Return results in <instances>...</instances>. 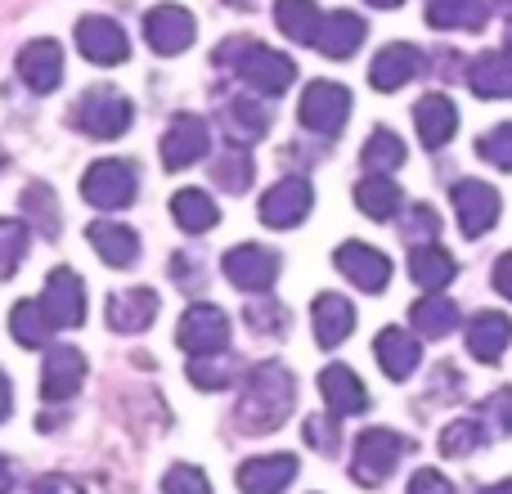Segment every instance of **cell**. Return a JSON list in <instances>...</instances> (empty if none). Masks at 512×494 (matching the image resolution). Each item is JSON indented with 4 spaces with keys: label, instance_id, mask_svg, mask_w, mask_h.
Returning a JSON list of instances; mask_svg holds the SVG:
<instances>
[{
    "label": "cell",
    "instance_id": "obj_1",
    "mask_svg": "<svg viewBox=\"0 0 512 494\" xmlns=\"http://www.w3.org/2000/svg\"><path fill=\"white\" fill-rule=\"evenodd\" d=\"M292 400H297V378L274 360L256 364L248 373V382H243L239 427L243 432H274L292 414Z\"/></svg>",
    "mask_w": 512,
    "mask_h": 494
},
{
    "label": "cell",
    "instance_id": "obj_2",
    "mask_svg": "<svg viewBox=\"0 0 512 494\" xmlns=\"http://www.w3.org/2000/svg\"><path fill=\"white\" fill-rule=\"evenodd\" d=\"M216 63L230 68L256 95H283V90L297 81V63H292L288 54L270 50V45L252 41V36H230V41L216 50Z\"/></svg>",
    "mask_w": 512,
    "mask_h": 494
},
{
    "label": "cell",
    "instance_id": "obj_3",
    "mask_svg": "<svg viewBox=\"0 0 512 494\" xmlns=\"http://www.w3.org/2000/svg\"><path fill=\"white\" fill-rule=\"evenodd\" d=\"M131 122H135L131 99L113 86H90L72 108V126L81 135H90V140H117V135L131 131Z\"/></svg>",
    "mask_w": 512,
    "mask_h": 494
},
{
    "label": "cell",
    "instance_id": "obj_4",
    "mask_svg": "<svg viewBox=\"0 0 512 494\" xmlns=\"http://www.w3.org/2000/svg\"><path fill=\"white\" fill-rule=\"evenodd\" d=\"M135 194H140V176L126 158H99L81 176V198L99 212H122V207L135 203Z\"/></svg>",
    "mask_w": 512,
    "mask_h": 494
},
{
    "label": "cell",
    "instance_id": "obj_5",
    "mask_svg": "<svg viewBox=\"0 0 512 494\" xmlns=\"http://www.w3.org/2000/svg\"><path fill=\"white\" fill-rule=\"evenodd\" d=\"M301 126L315 135H337L351 117V90L337 86V81H310L306 95H301V108H297Z\"/></svg>",
    "mask_w": 512,
    "mask_h": 494
},
{
    "label": "cell",
    "instance_id": "obj_6",
    "mask_svg": "<svg viewBox=\"0 0 512 494\" xmlns=\"http://www.w3.org/2000/svg\"><path fill=\"white\" fill-rule=\"evenodd\" d=\"M405 450H409V441L400 432H387V427L360 432V441H355V481H360V486L387 481V472L405 459Z\"/></svg>",
    "mask_w": 512,
    "mask_h": 494
},
{
    "label": "cell",
    "instance_id": "obj_7",
    "mask_svg": "<svg viewBox=\"0 0 512 494\" xmlns=\"http://www.w3.org/2000/svg\"><path fill=\"white\" fill-rule=\"evenodd\" d=\"M221 270L239 292L261 297V292H270L274 279H279V256H274L270 247H261V243H239V247L225 252Z\"/></svg>",
    "mask_w": 512,
    "mask_h": 494
},
{
    "label": "cell",
    "instance_id": "obj_8",
    "mask_svg": "<svg viewBox=\"0 0 512 494\" xmlns=\"http://www.w3.org/2000/svg\"><path fill=\"white\" fill-rule=\"evenodd\" d=\"M176 342H180V351H189V355L225 351V346H230V315H225L221 306L198 301V306H189L185 315H180Z\"/></svg>",
    "mask_w": 512,
    "mask_h": 494
},
{
    "label": "cell",
    "instance_id": "obj_9",
    "mask_svg": "<svg viewBox=\"0 0 512 494\" xmlns=\"http://www.w3.org/2000/svg\"><path fill=\"white\" fill-rule=\"evenodd\" d=\"M41 306L50 315L54 333L59 328H81V319H86V283H81V274L68 270V265L50 270V279L41 288Z\"/></svg>",
    "mask_w": 512,
    "mask_h": 494
},
{
    "label": "cell",
    "instance_id": "obj_10",
    "mask_svg": "<svg viewBox=\"0 0 512 494\" xmlns=\"http://www.w3.org/2000/svg\"><path fill=\"white\" fill-rule=\"evenodd\" d=\"M77 50L86 54L99 68H117V63L131 59V41H126V27L117 18L104 14H86L77 23Z\"/></svg>",
    "mask_w": 512,
    "mask_h": 494
},
{
    "label": "cell",
    "instance_id": "obj_11",
    "mask_svg": "<svg viewBox=\"0 0 512 494\" xmlns=\"http://www.w3.org/2000/svg\"><path fill=\"white\" fill-rule=\"evenodd\" d=\"M86 382V355L77 346H50L41 364V400L45 405H68Z\"/></svg>",
    "mask_w": 512,
    "mask_h": 494
},
{
    "label": "cell",
    "instance_id": "obj_12",
    "mask_svg": "<svg viewBox=\"0 0 512 494\" xmlns=\"http://www.w3.org/2000/svg\"><path fill=\"white\" fill-rule=\"evenodd\" d=\"M310 207H315V189H310V180L288 176V180H279V185L265 189L261 221L270 225V230H292V225H301L310 216Z\"/></svg>",
    "mask_w": 512,
    "mask_h": 494
},
{
    "label": "cell",
    "instance_id": "obj_13",
    "mask_svg": "<svg viewBox=\"0 0 512 494\" xmlns=\"http://www.w3.org/2000/svg\"><path fill=\"white\" fill-rule=\"evenodd\" d=\"M198 36V23L185 5H158L144 14V41L153 54H185Z\"/></svg>",
    "mask_w": 512,
    "mask_h": 494
},
{
    "label": "cell",
    "instance_id": "obj_14",
    "mask_svg": "<svg viewBox=\"0 0 512 494\" xmlns=\"http://www.w3.org/2000/svg\"><path fill=\"white\" fill-rule=\"evenodd\" d=\"M207 149H212V131H207V122L194 117V113H180L176 122L167 126V135H162V167L185 171V167H194V162H203Z\"/></svg>",
    "mask_w": 512,
    "mask_h": 494
},
{
    "label": "cell",
    "instance_id": "obj_15",
    "mask_svg": "<svg viewBox=\"0 0 512 494\" xmlns=\"http://www.w3.org/2000/svg\"><path fill=\"white\" fill-rule=\"evenodd\" d=\"M454 212H459V230L463 239H481L486 230H495L499 221V194L495 185H481V180H459L450 189Z\"/></svg>",
    "mask_w": 512,
    "mask_h": 494
},
{
    "label": "cell",
    "instance_id": "obj_16",
    "mask_svg": "<svg viewBox=\"0 0 512 494\" xmlns=\"http://www.w3.org/2000/svg\"><path fill=\"white\" fill-rule=\"evenodd\" d=\"M18 77H23V86L36 90V95L59 90V81H63V45L50 41V36L27 41L23 50H18Z\"/></svg>",
    "mask_w": 512,
    "mask_h": 494
},
{
    "label": "cell",
    "instance_id": "obj_17",
    "mask_svg": "<svg viewBox=\"0 0 512 494\" xmlns=\"http://www.w3.org/2000/svg\"><path fill=\"white\" fill-rule=\"evenodd\" d=\"M333 261H337V270H342L360 292H382L391 283V261L378 252V247H369V243H355V239L342 243Z\"/></svg>",
    "mask_w": 512,
    "mask_h": 494
},
{
    "label": "cell",
    "instance_id": "obj_18",
    "mask_svg": "<svg viewBox=\"0 0 512 494\" xmlns=\"http://www.w3.org/2000/svg\"><path fill=\"white\" fill-rule=\"evenodd\" d=\"M158 319V292L153 288H122L108 297V328L113 333H144Z\"/></svg>",
    "mask_w": 512,
    "mask_h": 494
},
{
    "label": "cell",
    "instance_id": "obj_19",
    "mask_svg": "<svg viewBox=\"0 0 512 494\" xmlns=\"http://www.w3.org/2000/svg\"><path fill=\"white\" fill-rule=\"evenodd\" d=\"M297 477V459L292 454H261L239 468V490L243 494H283Z\"/></svg>",
    "mask_w": 512,
    "mask_h": 494
},
{
    "label": "cell",
    "instance_id": "obj_20",
    "mask_svg": "<svg viewBox=\"0 0 512 494\" xmlns=\"http://www.w3.org/2000/svg\"><path fill=\"white\" fill-rule=\"evenodd\" d=\"M364 36H369L364 18L351 14V9H337V14L319 18L315 45H319V54H328V59H351V54L364 45Z\"/></svg>",
    "mask_w": 512,
    "mask_h": 494
},
{
    "label": "cell",
    "instance_id": "obj_21",
    "mask_svg": "<svg viewBox=\"0 0 512 494\" xmlns=\"http://www.w3.org/2000/svg\"><path fill=\"white\" fill-rule=\"evenodd\" d=\"M86 239L104 256V265H113V270H131V265L140 261V234L122 221H95L86 230Z\"/></svg>",
    "mask_w": 512,
    "mask_h": 494
},
{
    "label": "cell",
    "instance_id": "obj_22",
    "mask_svg": "<svg viewBox=\"0 0 512 494\" xmlns=\"http://www.w3.org/2000/svg\"><path fill=\"white\" fill-rule=\"evenodd\" d=\"M418 72H423V54H418L414 45H405V41L378 50V54H373V63H369L373 90H400L405 81H414Z\"/></svg>",
    "mask_w": 512,
    "mask_h": 494
},
{
    "label": "cell",
    "instance_id": "obj_23",
    "mask_svg": "<svg viewBox=\"0 0 512 494\" xmlns=\"http://www.w3.org/2000/svg\"><path fill=\"white\" fill-rule=\"evenodd\" d=\"M373 355H378L382 373H387L391 382H405L409 373L418 369V360H423V346H418V337L405 333V328H382L378 342H373Z\"/></svg>",
    "mask_w": 512,
    "mask_h": 494
},
{
    "label": "cell",
    "instance_id": "obj_24",
    "mask_svg": "<svg viewBox=\"0 0 512 494\" xmlns=\"http://www.w3.org/2000/svg\"><path fill=\"white\" fill-rule=\"evenodd\" d=\"M319 391H324V400H328V414H337V418L369 409V391H364V382L355 378L346 364H328V369L319 373Z\"/></svg>",
    "mask_w": 512,
    "mask_h": 494
},
{
    "label": "cell",
    "instance_id": "obj_25",
    "mask_svg": "<svg viewBox=\"0 0 512 494\" xmlns=\"http://www.w3.org/2000/svg\"><path fill=\"white\" fill-rule=\"evenodd\" d=\"M414 126H418L423 149H441V144H450L454 131H459V108L445 95H427V99H418V108H414Z\"/></svg>",
    "mask_w": 512,
    "mask_h": 494
},
{
    "label": "cell",
    "instance_id": "obj_26",
    "mask_svg": "<svg viewBox=\"0 0 512 494\" xmlns=\"http://www.w3.org/2000/svg\"><path fill=\"white\" fill-rule=\"evenodd\" d=\"M468 86L481 99H512V50H486L481 59H472Z\"/></svg>",
    "mask_w": 512,
    "mask_h": 494
},
{
    "label": "cell",
    "instance_id": "obj_27",
    "mask_svg": "<svg viewBox=\"0 0 512 494\" xmlns=\"http://www.w3.org/2000/svg\"><path fill=\"white\" fill-rule=\"evenodd\" d=\"M310 324H315V342L319 346H337L351 337L355 328V310L346 297H337V292H324V297H315V306H310Z\"/></svg>",
    "mask_w": 512,
    "mask_h": 494
},
{
    "label": "cell",
    "instance_id": "obj_28",
    "mask_svg": "<svg viewBox=\"0 0 512 494\" xmlns=\"http://www.w3.org/2000/svg\"><path fill=\"white\" fill-rule=\"evenodd\" d=\"M221 131L230 144L248 149V144H256L265 131H270V113H265L256 99H230V104L221 108Z\"/></svg>",
    "mask_w": 512,
    "mask_h": 494
},
{
    "label": "cell",
    "instance_id": "obj_29",
    "mask_svg": "<svg viewBox=\"0 0 512 494\" xmlns=\"http://www.w3.org/2000/svg\"><path fill=\"white\" fill-rule=\"evenodd\" d=\"M508 342H512V319L499 315V310H481L468 324V351L477 355L481 364H495L499 355L508 351Z\"/></svg>",
    "mask_w": 512,
    "mask_h": 494
},
{
    "label": "cell",
    "instance_id": "obj_30",
    "mask_svg": "<svg viewBox=\"0 0 512 494\" xmlns=\"http://www.w3.org/2000/svg\"><path fill=\"white\" fill-rule=\"evenodd\" d=\"M454 256L445 252V247H436V243H423V247H414L409 252V279L418 283L423 292H441L445 283L454 279Z\"/></svg>",
    "mask_w": 512,
    "mask_h": 494
},
{
    "label": "cell",
    "instance_id": "obj_31",
    "mask_svg": "<svg viewBox=\"0 0 512 494\" xmlns=\"http://www.w3.org/2000/svg\"><path fill=\"white\" fill-rule=\"evenodd\" d=\"M171 221L185 234H207L221 221V207H216L212 194H203V189H180V194L171 198Z\"/></svg>",
    "mask_w": 512,
    "mask_h": 494
},
{
    "label": "cell",
    "instance_id": "obj_32",
    "mask_svg": "<svg viewBox=\"0 0 512 494\" xmlns=\"http://www.w3.org/2000/svg\"><path fill=\"white\" fill-rule=\"evenodd\" d=\"M9 333H14V342L27 346V351H41V346H50L54 324H50V315H45L41 297H36V301H18V306L9 310Z\"/></svg>",
    "mask_w": 512,
    "mask_h": 494
},
{
    "label": "cell",
    "instance_id": "obj_33",
    "mask_svg": "<svg viewBox=\"0 0 512 494\" xmlns=\"http://www.w3.org/2000/svg\"><path fill=\"white\" fill-rule=\"evenodd\" d=\"M427 23L441 32H477L486 23V0H427Z\"/></svg>",
    "mask_w": 512,
    "mask_h": 494
},
{
    "label": "cell",
    "instance_id": "obj_34",
    "mask_svg": "<svg viewBox=\"0 0 512 494\" xmlns=\"http://www.w3.org/2000/svg\"><path fill=\"white\" fill-rule=\"evenodd\" d=\"M409 324H414L418 333H427V337H445V333H454V328H459V306H454L445 292H427L423 301H414Z\"/></svg>",
    "mask_w": 512,
    "mask_h": 494
},
{
    "label": "cell",
    "instance_id": "obj_35",
    "mask_svg": "<svg viewBox=\"0 0 512 494\" xmlns=\"http://www.w3.org/2000/svg\"><path fill=\"white\" fill-rule=\"evenodd\" d=\"M274 23L288 41H301V45H315V32H319V9L315 0H279L274 5Z\"/></svg>",
    "mask_w": 512,
    "mask_h": 494
},
{
    "label": "cell",
    "instance_id": "obj_36",
    "mask_svg": "<svg viewBox=\"0 0 512 494\" xmlns=\"http://www.w3.org/2000/svg\"><path fill=\"white\" fill-rule=\"evenodd\" d=\"M23 216H27V230H36L41 239H59V198H54L50 185L23 189Z\"/></svg>",
    "mask_w": 512,
    "mask_h": 494
},
{
    "label": "cell",
    "instance_id": "obj_37",
    "mask_svg": "<svg viewBox=\"0 0 512 494\" xmlns=\"http://www.w3.org/2000/svg\"><path fill=\"white\" fill-rule=\"evenodd\" d=\"M400 189L391 185V180H382V176H369V180H360L355 185V207H360L364 216H373V221H391V216L400 212Z\"/></svg>",
    "mask_w": 512,
    "mask_h": 494
},
{
    "label": "cell",
    "instance_id": "obj_38",
    "mask_svg": "<svg viewBox=\"0 0 512 494\" xmlns=\"http://www.w3.org/2000/svg\"><path fill=\"white\" fill-rule=\"evenodd\" d=\"M364 167L373 171V176H382V171H400L405 167V140H400L396 131H387V126H378V131L369 135V140H364Z\"/></svg>",
    "mask_w": 512,
    "mask_h": 494
},
{
    "label": "cell",
    "instance_id": "obj_39",
    "mask_svg": "<svg viewBox=\"0 0 512 494\" xmlns=\"http://www.w3.org/2000/svg\"><path fill=\"white\" fill-rule=\"evenodd\" d=\"M252 176H256L252 153L239 149V144H230V149H225L221 158L212 162V180H216L221 189H230V194H243V189L252 185Z\"/></svg>",
    "mask_w": 512,
    "mask_h": 494
},
{
    "label": "cell",
    "instance_id": "obj_40",
    "mask_svg": "<svg viewBox=\"0 0 512 494\" xmlns=\"http://www.w3.org/2000/svg\"><path fill=\"white\" fill-rule=\"evenodd\" d=\"M234 360L225 351H212V355H189V382L198 391H221L234 382Z\"/></svg>",
    "mask_w": 512,
    "mask_h": 494
},
{
    "label": "cell",
    "instance_id": "obj_41",
    "mask_svg": "<svg viewBox=\"0 0 512 494\" xmlns=\"http://www.w3.org/2000/svg\"><path fill=\"white\" fill-rule=\"evenodd\" d=\"M27 239H32L27 221L0 216V283L18 274V265H23V256H27Z\"/></svg>",
    "mask_w": 512,
    "mask_h": 494
},
{
    "label": "cell",
    "instance_id": "obj_42",
    "mask_svg": "<svg viewBox=\"0 0 512 494\" xmlns=\"http://www.w3.org/2000/svg\"><path fill=\"white\" fill-rule=\"evenodd\" d=\"M481 441H486V423H481V418H463V423H450L441 432V454L445 459H463V454H472Z\"/></svg>",
    "mask_w": 512,
    "mask_h": 494
},
{
    "label": "cell",
    "instance_id": "obj_43",
    "mask_svg": "<svg viewBox=\"0 0 512 494\" xmlns=\"http://www.w3.org/2000/svg\"><path fill=\"white\" fill-rule=\"evenodd\" d=\"M243 319H248V324L256 328V333H274V337H283V333H288V310H283L274 297H265V292L252 301L248 310H243Z\"/></svg>",
    "mask_w": 512,
    "mask_h": 494
},
{
    "label": "cell",
    "instance_id": "obj_44",
    "mask_svg": "<svg viewBox=\"0 0 512 494\" xmlns=\"http://www.w3.org/2000/svg\"><path fill=\"white\" fill-rule=\"evenodd\" d=\"M477 153L490 162V167L512 171V122H504V126H495V131L481 135V140H477Z\"/></svg>",
    "mask_w": 512,
    "mask_h": 494
},
{
    "label": "cell",
    "instance_id": "obj_45",
    "mask_svg": "<svg viewBox=\"0 0 512 494\" xmlns=\"http://www.w3.org/2000/svg\"><path fill=\"white\" fill-rule=\"evenodd\" d=\"M342 418L337 414H324V418H306V445L319 454H337V445H342Z\"/></svg>",
    "mask_w": 512,
    "mask_h": 494
},
{
    "label": "cell",
    "instance_id": "obj_46",
    "mask_svg": "<svg viewBox=\"0 0 512 494\" xmlns=\"http://www.w3.org/2000/svg\"><path fill=\"white\" fill-rule=\"evenodd\" d=\"M162 494H212V481L198 468H189V463H176V468L162 477Z\"/></svg>",
    "mask_w": 512,
    "mask_h": 494
},
{
    "label": "cell",
    "instance_id": "obj_47",
    "mask_svg": "<svg viewBox=\"0 0 512 494\" xmlns=\"http://www.w3.org/2000/svg\"><path fill=\"white\" fill-rule=\"evenodd\" d=\"M436 234H441V221H436V212L427 203H418L414 212H409V221H405V239L409 243H432Z\"/></svg>",
    "mask_w": 512,
    "mask_h": 494
},
{
    "label": "cell",
    "instance_id": "obj_48",
    "mask_svg": "<svg viewBox=\"0 0 512 494\" xmlns=\"http://www.w3.org/2000/svg\"><path fill=\"white\" fill-rule=\"evenodd\" d=\"M486 418L495 432H512V391H495L486 400Z\"/></svg>",
    "mask_w": 512,
    "mask_h": 494
},
{
    "label": "cell",
    "instance_id": "obj_49",
    "mask_svg": "<svg viewBox=\"0 0 512 494\" xmlns=\"http://www.w3.org/2000/svg\"><path fill=\"white\" fill-rule=\"evenodd\" d=\"M409 494H454V486L441 477V472L423 468V472H414V481H409Z\"/></svg>",
    "mask_w": 512,
    "mask_h": 494
},
{
    "label": "cell",
    "instance_id": "obj_50",
    "mask_svg": "<svg viewBox=\"0 0 512 494\" xmlns=\"http://www.w3.org/2000/svg\"><path fill=\"white\" fill-rule=\"evenodd\" d=\"M495 288L504 292V297L512 301V252L499 256V265H495Z\"/></svg>",
    "mask_w": 512,
    "mask_h": 494
},
{
    "label": "cell",
    "instance_id": "obj_51",
    "mask_svg": "<svg viewBox=\"0 0 512 494\" xmlns=\"http://www.w3.org/2000/svg\"><path fill=\"white\" fill-rule=\"evenodd\" d=\"M27 494H77V490H72L63 477H41V481H36V486L27 490Z\"/></svg>",
    "mask_w": 512,
    "mask_h": 494
},
{
    "label": "cell",
    "instance_id": "obj_52",
    "mask_svg": "<svg viewBox=\"0 0 512 494\" xmlns=\"http://www.w3.org/2000/svg\"><path fill=\"white\" fill-rule=\"evenodd\" d=\"M9 414H14V387H9V378L0 373V423H5Z\"/></svg>",
    "mask_w": 512,
    "mask_h": 494
},
{
    "label": "cell",
    "instance_id": "obj_53",
    "mask_svg": "<svg viewBox=\"0 0 512 494\" xmlns=\"http://www.w3.org/2000/svg\"><path fill=\"white\" fill-rule=\"evenodd\" d=\"M14 490V472H9V459H0V494Z\"/></svg>",
    "mask_w": 512,
    "mask_h": 494
},
{
    "label": "cell",
    "instance_id": "obj_54",
    "mask_svg": "<svg viewBox=\"0 0 512 494\" xmlns=\"http://www.w3.org/2000/svg\"><path fill=\"white\" fill-rule=\"evenodd\" d=\"M481 494H512V481H499V486H486Z\"/></svg>",
    "mask_w": 512,
    "mask_h": 494
},
{
    "label": "cell",
    "instance_id": "obj_55",
    "mask_svg": "<svg viewBox=\"0 0 512 494\" xmlns=\"http://www.w3.org/2000/svg\"><path fill=\"white\" fill-rule=\"evenodd\" d=\"M369 5H373V9H396L400 0H369Z\"/></svg>",
    "mask_w": 512,
    "mask_h": 494
},
{
    "label": "cell",
    "instance_id": "obj_56",
    "mask_svg": "<svg viewBox=\"0 0 512 494\" xmlns=\"http://www.w3.org/2000/svg\"><path fill=\"white\" fill-rule=\"evenodd\" d=\"M225 5H230V9H252L256 0H225Z\"/></svg>",
    "mask_w": 512,
    "mask_h": 494
},
{
    "label": "cell",
    "instance_id": "obj_57",
    "mask_svg": "<svg viewBox=\"0 0 512 494\" xmlns=\"http://www.w3.org/2000/svg\"><path fill=\"white\" fill-rule=\"evenodd\" d=\"M508 50H512V18H508Z\"/></svg>",
    "mask_w": 512,
    "mask_h": 494
}]
</instances>
